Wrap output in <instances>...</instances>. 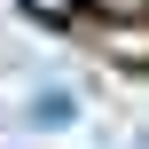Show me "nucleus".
I'll return each instance as SVG.
<instances>
[{"instance_id":"obj_3","label":"nucleus","mask_w":149,"mask_h":149,"mask_svg":"<svg viewBox=\"0 0 149 149\" xmlns=\"http://www.w3.org/2000/svg\"><path fill=\"white\" fill-rule=\"evenodd\" d=\"M79 8H94V16H110V24H141L149 0H79Z\"/></svg>"},{"instance_id":"obj_2","label":"nucleus","mask_w":149,"mask_h":149,"mask_svg":"<svg viewBox=\"0 0 149 149\" xmlns=\"http://www.w3.org/2000/svg\"><path fill=\"white\" fill-rule=\"evenodd\" d=\"M16 8H24L31 24H55V31H63V24L79 16V0H16Z\"/></svg>"},{"instance_id":"obj_1","label":"nucleus","mask_w":149,"mask_h":149,"mask_svg":"<svg viewBox=\"0 0 149 149\" xmlns=\"http://www.w3.org/2000/svg\"><path fill=\"white\" fill-rule=\"evenodd\" d=\"M79 118H86V102H79V86H63V79H47V86L24 94V126H31V134H63V126H79Z\"/></svg>"}]
</instances>
